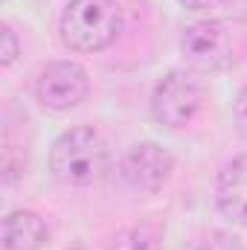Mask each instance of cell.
I'll return each instance as SVG.
<instances>
[{"label": "cell", "mask_w": 247, "mask_h": 250, "mask_svg": "<svg viewBox=\"0 0 247 250\" xmlns=\"http://www.w3.org/2000/svg\"><path fill=\"white\" fill-rule=\"evenodd\" d=\"M50 172L64 187H93L108 172V143L93 125L64 131L50 148Z\"/></svg>", "instance_id": "1"}, {"label": "cell", "mask_w": 247, "mask_h": 250, "mask_svg": "<svg viewBox=\"0 0 247 250\" xmlns=\"http://www.w3.org/2000/svg\"><path fill=\"white\" fill-rule=\"evenodd\" d=\"M123 32L117 0H70L62 15V41L76 53H99Z\"/></svg>", "instance_id": "2"}, {"label": "cell", "mask_w": 247, "mask_h": 250, "mask_svg": "<svg viewBox=\"0 0 247 250\" xmlns=\"http://www.w3.org/2000/svg\"><path fill=\"white\" fill-rule=\"evenodd\" d=\"M242 32L230 21H198L181 35V56L198 76L224 73L239 62Z\"/></svg>", "instance_id": "3"}, {"label": "cell", "mask_w": 247, "mask_h": 250, "mask_svg": "<svg viewBox=\"0 0 247 250\" xmlns=\"http://www.w3.org/2000/svg\"><path fill=\"white\" fill-rule=\"evenodd\" d=\"M204 99V84L192 70H172L157 82L151 93V117L169 131H181L201 114Z\"/></svg>", "instance_id": "4"}, {"label": "cell", "mask_w": 247, "mask_h": 250, "mask_svg": "<svg viewBox=\"0 0 247 250\" xmlns=\"http://www.w3.org/2000/svg\"><path fill=\"white\" fill-rule=\"evenodd\" d=\"M172 169H175L172 151L160 143H151V140L134 143L123 154V163H120V175L125 184L137 192H148V195L163 189Z\"/></svg>", "instance_id": "5"}, {"label": "cell", "mask_w": 247, "mask_h": 250, "mask_svg": "<svg viewBox=\"0 0 247 250\" xmlns=\"http://www.w3.org/2000/svg\"><path fill=\"white\" fill-rule=\"evenodd\" d=\"M90 93L87 70L76 62H53L47 64L35 82V96L50 111H70L82 105Z\"/></svg>", "instance_id": "6"}, {"label": "cell", "mask_w": 247, "mask_h": 250, "mask_svg": "<svg viewBox=\"0 0 247 250\" xmlns=\"http://www.w3.org/2000/svg\"><path fill=\"white\" fill-rule=\"evenodd\" d=\"M218 212L236 227H247V154L227 160L215 181Z\"/></svg>", "instance_id": "7"}, {"label": "cell", "mask_w": 247, "mask_h": 250, "mask_svg": "<svg viewBox=\"0 0 247 250\" xmlns=\"http://www.w3.org/2000/svg\"><path fill=\"white\" fill-rule=\"evenodd\" d=\"M47 239H50V230L44 218L32 209H12L3 218V236H0L3 250H41Z\"/></svg>", "instance_id": "8"}, {"label": "cell", "mask_w": 247, "mask_h": 250, "mask_svg": "<svg viewBox=\"0 0 247 250\" xmlns=\"http://www.w3.org/2000/svg\"><path fill=\"white\" fill-rule=\"evenodd\" d=\"M108 250H163V227L151 221L125 227L111 239Z\"/></svg>", "instance_id": "9"}, {"label": "cell", "mask_w": 247, "mask_h": 250, "mask_svg": "<svg viewBox=\"0 0 247 250\" xmlns=\"http://www.w3.org/2000/svg\"><path fill=\"white\" fill-rule=\"evenodd\" d=\"M184 250H239V239H233L221 230H206V233L195 236Z\"/></svg>", "instance_id": "10"}, {"label": "cell", "mask_w": 247, "mask_h": 250, "mask_svg": "<svg viewBox=\"0 0 247 250\" xmlns=\"http://www.w3.org/2000/svg\"><path fill=\"white\" fill-rule=\"evenodd\" d=\"M18 53H21V44H18L15 32H12L9 26H3V29H0V64L9 67V64L18 59Z\"/></svg>", "instance_id": "11"}, {"label": "cell", "mask_w": 247, "mask_h": 250, "mask_svg": "<svg viewBox=\"0 0 247 250\" xmlns=\"http://www.w3.org/2000/svg\"><path fill=\"white\" fill-rule=\"evenodd\" d=\"M233 125H236L239 137L247 140V84L239 90V96H236V102H233Z\"/></svg>", "instance_id": "12"}, {"label": "cell", "mask_w": 247, "mask_h": 250, "mask_svg": "<svg viewBox=\"0 0 247 250\" xmlns=\"http://www.w3.org/2000/svg\"><path fill=\"white\" fill-rule=\"evenodd\" d=\"M181 3L192 12H206V9H218V6H224L230 0H181Z\"/></svg>", "instance_id": "13"}, {"label": "cell", "mask_w": 247, "mask_h": 250, "mask_svg": "<svg viewBox=\"0 0 247 250\" xmlns=\"http://www.w3.org/2000/svg\"><path fill=\"white\" fill-rule=\"evenodd\" d=\"M3 3H9V0H3Z\"/></svg>", "instance_id": "14"}, {"label": "cell", "mask_w": 247, "mask_h": 250, "mask_svg": "<svg viewBox=\"0 0 247 250\" xmlns=\"http://www.w3.org/2000/svg\"><path fill=\"white\" fill-rule=\"evenodd\" d=\"M73 250H79V248H73Z\"/></svg>", "instance_id": "15"}]
</instances>
